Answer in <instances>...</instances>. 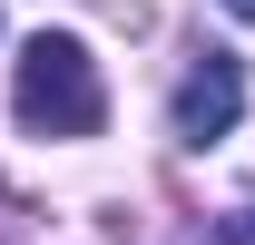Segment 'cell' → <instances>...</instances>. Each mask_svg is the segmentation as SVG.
Returning <instances> with one entry per match:
<instances>
[{
  "label": "cell",
  "instance_id": "obj_1",
  "mask_svg": "<svg viewBox=\"0 0 255 245\" xmlns=\"http://www.w3.org/2000/svg\"><path fill=\"white\" fill-rule=\"evenodd\" d=\"M10 108L30 137H98L108 118V89H98V59L79 49L69 30H39L20 49V79H10Z\"/></svg>",
  "mask_w": 255,
  "mask_h": 245
},
{
  "label": "cell",
  "instance_id": "obj_2",
  "mask_svg": "<svg viewBox=\"0 0 255 245\" xmlns=\"http://www.w3.org/2000/svg\"><path fill=\"white\" fill-rule=\"evenodd\" d=\"M167 118H177L187 147H216L226 127L246 118V59H236V49H196V69L177 79V108H167Z\"/></svg>",
  "mask_w": 255,
  "mask_h": 245
},
{
  "label": "cell",
  "instance_id": "obj_3",
  "mask_svg": "<svg viewBox=\"0 0 255 245\" xmlns=\"http://www.w3.org/2000/svg\"><path fill=\"white\" fill-rule=\"evenodd\" d=\"M216 236H226V245H255V206H236V216L216 226Z\"/></svg>",
  "mask_w": 255,
  "mask_h": 245
},
{
  "label": "cell",
  "instance_id": "obj_4",
  "mask_svg": "<svg viewBox=\"0 0 255 245\" xmlns=\"http://www.w3.org/2000/svg\"><path fill=\"white\" fill-rule=\"evenodd\" d=\"M226 10H236V20H255V0H226Z\"/></svg>",
  "mask_w": 255,
  "mask_h": 245
}]
</instances>
